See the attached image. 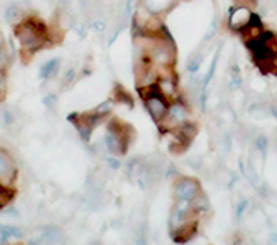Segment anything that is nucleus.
<instances>
[{
    "instance_id": "obj_1",
    "label": "nucleus",
    "mask_w": 277,
    "mask_h": 245,
    "mask_svg": "<svg viewBox=\"0 0 277 245\" xmlns=\"http://www.w3.org/2000/svg\"><path fill=\"white\" fill-rule=\"evenodd\" d=\"M15 38L20 45V55L24 61H28L42 48L52 43L48 27L38 17L32 15H27L24 22L15 25Z\"/></svg>"
},
{
    "instance_id": "obj_2",
    "label": "nucleus",
    "mask_w": 277,
    "mask_h": 245,
    "mask_svg": "<svg viewBox=\"0 0 277 245\" xmlns=\"http://www.w3.org/2000/svg\"><path fill=\"white\" fill-rule=\"evenodd\" d=\"M244 41L246 47L249 48L255 65L261 70L271 72L272 63L277 58V33L272 30H262L259 35Z\"/></svg>"
},
{
    "instance_id": "obj_3",
    "label": "nucleus",
    "mask_w": 277,
    "mask_h": 245,
    "mask_svg": "<svg viewBox=\"0 0 277 245\" xmlns=\"http://www.w3.org/2000/svg\"><path fill=\"white\" fill-rule=\"evenodd\" d=\"M148 60H150L156 68L173 66L176 61V48L171 37L168 33L153 37L151 47L148 48Z\"/></svg>"
},
{
    "instance_id": "obj_4",
    "label": "nucleus",
    "mask_w": 277,
    "mask_h": 245,
    "mask_svg": "<svg viewBox=\"0 0 277 245\" xmlns=\"http://www.w3.org/2000/svg\"><path fill=\"white\" fill-rule=\"evenodd\" d=\"M191 118L188 103L183 100V98H177V100L171 101L168 106L166 116L163 118V121L158 124L161 128V132H171L173 129L180 128L181 124L188 123Z\"/></svg>"
},
{
    "instance_id": "obj_5",
    "label": "nucleus",
    "mask_w": 277,
    "mask_h": 245,
    "mask_svg": "<svg viewBox=\"0 0 277 245\" xmlns=\"http://www.w3.org/2000/svg\"><path fill=\"white\" fill-rule=\"evenodd\" d=\"M140 95L143 98V104L148 113H150V116L153 118V121L160 124L163 121V118L166 116L169 101L156 90V86L140 90Z\"/></svg>"
},
{
    "instance_id": "obj_6",
    "label": "nucleus",
    "mask_w": 277,
    "mask_h": 245,
    "mask_svg": "<svg viewBox=\"0 0 277 245\" xmlns=\"http://www.w3.org/2000/svg\"><path fill=\"white\" fill-rule=\"evenodd\" d=\"M201 191L200 181L194 177H177L173 186V194L176 201H189L193 202Z\"/></svg>"
},
{
    "instance_id": "obj_7",
    "label": "nucleus",
    "mask_w": 277,
    "mask_h": 245,
    "mask_svg": "<svg viewBox=\"0 0 277 245\" xmlns=\"http://www.w3.org/2000/svg\"><path fill=\"white\" fill-rule=\"evenodd\" d=\"M156 90L166 98V100L171 103L177 98H181L180 93V86H177V80H176V75L174 73H166V75H161L158 81H156Z\"/></svg>"
},
{
    "instance_id": "obj_8",
    "label": "nucleus",
    "mask_w": 277,
    "mask_h": 245,
    "mask_svg": "<svg viewBox=\"0 0 277 245\" xmlns=\"http://www.w3.org/2000/svg\"><path fill=\"white\" fill-rule=\"evenodd\" d=\"M252 17V10L247 9V7H239V5H232V9L229 12V17H227V27L232 32H241L244 27L251 22Z\"/></svg>"
},
{
    "instance_id": "obj_9",
    "label": "nucleus",
    "mask_w": 277,
    "mask_h": 245,
    "mask_svg": "<svg viewBox=\"0 0 277 245\" xmlns=\"http://www.w3.org/2000/svg\"><path fill=\"white\" fill-rule=\"evenodd\" d=\"M15 176H17V167L15 163H13V158L7 151L0 149V184L12 186Z\"/></svg>"
},
{
    "instance_id": "obj_10",
    "label": "nucleus",
    "mask_w": 277,
    "mask_h": 245,
    "mask_svg": "<svg viewBox=\"0 0 277 245\" xmlns=\"http://www.w3.org/2000/svg\"><path fill=\"white\" fill-rule=\"evenodd\" d=\"M5 18L9 20L12 25H18L20 22H24V20L27 18L25 9L20 5H10L9 9L5 10Z\"/></svg>"
},
{
    "instance_id": "obj_11",
    "label": "nucleus",
    "mask_w": 277,
    "mask_h": 245,
    "mask_svg": "<svg viewBox=\"0 0 277 245\" xmlns=\"http://www.w3.org/2000/svg\"><path fill=\"white\" fill-rule=\"evenodd\" d=\"M58 72H60V60L58 58H52L40 68V76L44 80H52V78H55L56 75H58Z\"/></svg>"
},
{
    "instance_id": "obj_12",
    "label": "nucleus",
    "mask_w": 277,
    "mask_h": 245,
    "mask_svg": "<svg viewBox=\"0 0 277 245\" xmlns=\"http://www.w3.org/2000/svg\"><path fill=\"white\" fill-rule=\"evenodd\" d=\"M111 100H113V103H125V104H128V106H133V98H131V95L128 93L125 88H122V86H116V88H115Z\"/></svg>"
},
{
    "instance_id": "obj_13",
    "label": "nucleus",
    "mask_w": 277,
    "mask_h": 245,
    "mask_svg": "<svg viewBox=\"0 0 277 245\" xmlns=\"http://www.w3.org/2000/svg\"><path fill=\"white\" fill-rule=\"evenodd\" d=\"M0 235L2 239H10V237H22L24 230L17 226H0Z\"/></svg>"
},
{
    "instance_id": "obj_14",
    "label": "nucleus",
    "mask_w": 277,
    "mask_h": 245,
    "mask_svg": "<svg viewBox=\"0 0 277 245\" xmlns=\"http://www.w3.org/2000/svg\"><path fill=\"white\" fill-rule=\"evenodd\" d=\"M44 240H45L47 243H52V245H55V243H62V242H63V234H62V230H60V229H56V227L50 229V230H48V232L44 235Z\"/></svg>"
},
{
    "instance_id": "obj_15",
    "label": "nucleus",
    "mask_w": 277,
    "mask_h": 245,
    "mask_svg": "<svg viewBox=\"0 0 277 245\" xmlns=\"http://www.w3.org/2000/svg\"><path fill=\"white\" fill-rule=\"evenodd\" d=\"M12 199H13V189L10 186L0 184V209L5 207L7 204H10Z\"/></svg>"
},
{
    "instance_id": "obj_16",
    "label": "nucleus",
    "mask_w": 277,
    "mask_h": 245,
    "mask_svg": "<svg viewBox=\"0 0 277 245\" xmlns=\"http://www.w3.org/2000/svg\"><path fill=\"white\" fill-rule=\"evenodd\" d=\"M201 63H203V55H201V53H194L193 57L188 60V65H186L188 72H189L191 75L196 73V72H200Z\"/></svg>"
},
{
    "instance_id": "obj_17",
    "label": "nucleus",
    "mask_w": 277,
    "mask_h": 245,
    "mask_svg": "<svg viewBox=\"0 0 277 245\" xmlns=\"http://www.w3.org/2000/svg\"><path fill=\"white\" fill-rule=\"evenodd\" d=\"M111 108H113V100H108V101H105L102 104H98V106L93 109V113L105 120V118L111 113Z\"/></svg>"
},
{
    "instance_id": "obj_18",
    "label": "nucleus",
    "mask_w": 277,
    "mask_h": 245,
    "mask_svg": "<svg viewBox=\"0 0 277 245\" xmlns=\"http://www.w3.org/2000/svg\"><path fill=\"white\" fill-rule=\"evenodd\" d=\"M76 80V70L75 68H68L67 72H65V75H63V85L65 86H70L72 83Z\"/></svg>"
},
{
    "instance_id": "obj_19",
    "label": "nucleus",
    "mask_w": 277,
    "mask_h": 245,
    "mask_svg": "<svg viewBox=\"0 0 277 245\" xmlns=\"http://www.w3.org/2000/svg\"><path fill=\"white\" fill-rule=\"evenodd\" d=\"M7 93V70L0 68V100L5 96Z\"/></svg>"
},
{
    "instance_id": "obj_20",
    "label": "nucleus",
    "mask_w": 277,
    "mask_h": 245,
    "mask_svg": "<svg viewBox=\"0 0 277 245\" xmlns=\"http://www.w3.org/2000/svg\"><path fill=\"white\" fill-rule=\"evenodd\" d=\"M241 83H243V80H241V75H239V70L234 68V72L231 73V81H229V86L231 90H236L241 86Z\"/></svg>"
},
{
    "instance_id": "obj_21",
    "label": "nucleus",
    "mask_w": 277,
    "mask_h": 245,
    "mask_svg": "<svg viewBox=\"0 0 277 245\" xmlns=\"http://www.w3.org/2000/svg\"><path fill=\"white\" fill-rule=\"evenodd\" d=\"M232 5H239V7H247V9L254 10L258 7V0H234Z\"/></svg>"
},
{
    "instance_id": "obj_22",
    "label": "nucleus",
    "mask_w": 277,
    "mask_h": 245,
    "mask_svg": "<svg viewBox=\"0 0 277 245\" xmlns=\"http://www.w3.org/2000/svg\"><path fill=\"white\" fill-rule=\"evenodd\" d=\"M91 29H93L95 32L98 33H102L106 30V24H105V20L103 18H95L93 22H91Z\"/></svg>"
},
{
    "instance_id": "obj_23",
    "label": "nucleus",
    "mask_w": 277,
    "mask_h": 245,
    "mask_svg": "<svg viewBox=\"0 0 277 245\" xmlns=\"http://www.w3.org/2000/svg\"><path fill=\"white\" fill-rule=\"evenodd\" d=\"M45 104L48 108H55V104H56V95H48V96H45Z\"/></svg>"
},
{
    "instance_id": "obj_24",
    "label": "nucleus",
    "mask_w": 277,
    "mask_h": 245,
    "mask_svg": "<svg viewBox=\"0 0 277 245\" xmlns=\"http://www.w3.org/2000/svg\"><path fill=\"white\" fill-rule=\"evenodd\" d=\"M108 163H110L111 167H115V169H116V167H120V161L115 159V158H113V159H108Z\"/></svg>"
},
{
    "instance_id": "obj_25",
    "label": "nucleus",
    "mask_w": 277,
    "mask_h": 245,
    "mask_svg": "<svg viewBox=\"0 0 277 245\" xmlns=\"http://www.w3.org/2000/svg\"><path fill=\"white\" fill-rule=\"evenodd\" d=\"M4 48H7V43H5V38H4L2 32H0V50H4Z\"/></svg>"
},
{
    "instance_id": "obj_26",
    "label": "nucleus",
    "mask_w": 277,
    "mask_h": 245,
    "mask_svg": "<svg viewBox=\"0 0 277 245\" xmlns=\"http://www.w3.org/2000/svg\"><path fill=\"white\" fill-rule=\"evenodd\" d=\"M271 72H274V73L277 75V58H275V61L272 63V68H271Z\"/></svg>"
},
{
    "instance_id": "obj_27",
    "label": "nucleus",
    "mask_w": 277,
    "mask_h": 245,
    "mask_svg": "<svg viewBox=\"0 0 277 245\" xmlns=\"http://www.w3.org/2000/svg\"><path fill=\"white\" fill-rule=\"evenodd\" d=\"M58 2H62V4H63V2H65V4H67V0H58Z\"/></svg>"
}]
</instances>
